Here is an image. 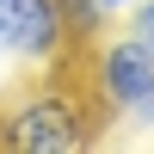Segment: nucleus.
I'll return each instance as SVG.
<instances>
[{"mask_svg": "<svg viewBox=\"0 0 154 154\" xmlns=\"http://www.w3.org/2000/svg\"><path fill=\"white\" fill-rule=\"evenodd\" d=\"M130 37L154 56V0H130Z\"/></svg>", "mask_w": 154, "mask_h": 154, "instance_id": "obj_4", "label": "nucleus"}, {"mask_svg": "<svg viewBox=\"0 0 154 154\" xmlns=\"http://www.w3.org/2000/svg\"><path fill=\"white\" fill-rule=\"evenodd\" d=\"M93 6H105V12H117V6H130V0H93Z\"/></svg>", "mask_w": 154, "mask_h": 154, "instance_id": "obj_5", "label": "nucleus"}, {"mask_svg": "<svg viewBox=\"0 0 154 154\" xmlns=\"http://www.w3.org/2000/svg\"><path fill=\"white\" fill-rule=\"evenodd\" d=\"M93 93L68 80V68H49L37 86H25L6 111H0V148H25V154H74L86 142H99L93 123Z\"/></svg>", "mask_w": 154, "mask_h": 154, "instance_id": "obj_1", "label": "nucleus"}, {"mask_svg": "<svg viewBox=\"0 0 154 154\" xmlns=\"http://www.w3.org/2000/svg\"><path fill=\"white\" fill-rule=\"evenodd\" d=\"M86 93L105 117L130 123V130H154V56L130 31H99L93 62H86Z\"/></svg>", "mask_w": 154, "mask_h": 154, "instance_id": "obj_2", "label": "nucleus"}, {"mask_svg": "<svg viewBox=\"0 0 154 154\" xmlns=\"http://www.w3.org/2000/svg\"><path fill=\"white\" fill-rule=\"evenodd\" d=\"M0 56L31 74L68 68V56H80L68 6L62 0H0Z\"/></svg>", "mask_w": 154, "mask_h": 154, "instance_id": "obj_3", "label": "nucleus"}]
</instances>
